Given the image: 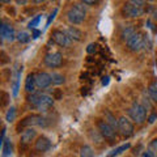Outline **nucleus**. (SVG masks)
<instances>
[{"label": "nucleus", "mask_w": 157, "mask_h": 157, "mask_svg": "<svg viewBox=\"0 0 157 157\" xmlns=\"http://www.w3.org/2000/svg\"><path fill=\"white\" fill-rule=\"evenodd\" d=\"M126 43H127V46H128V48L131 51H140V50H143L144 46H145V38L141 33L135 32L126 41Z\"/></svg>", "instance_id": "39448f33"}, {"label": "nucleus", "mask_w": 157, "mask_h": 157, "mask_svg": "<svg viewBox=\"0 0 157 157\" xmlns=\"http://www.w3.org/2000/svg\"><path fill=\"white\" fill-rule=\"evenodd\" d=\"M135 32H136V30H135V28H132V26L126 28V29H123V32H122V38H123L124 41H127V39H128Z\"/></svg>", "instance_id": "a878e982"}, {"label": "nucleus", "mask_w": 157, "mask_h": 157, "mask_svg": "<svg viewBox=\"0 0 157 157\" xmlns=\"http://www.w3.org/2000/svg\"><path fill=\"white\" fill-rule=\"evenodd\" d=\"M155 118H156V115H152V117L149 118V123H152V122H155Z\"/></svg>", "instance_id": "e433bc0d"}, {"label": "nucleus", "mask_w": 157, "mask_h": 157, "mask_svg": "<svg viewBox=\"0 0 157 157\" xmlns=\"http://www.w3.org/2000/svg\"><path fill=\"white\" fill-rule=\"evenodd\" d=\"M84 4H86V6H94V4L98 3V0H81Z\"/></svg>", "instance_id": "2f4dec72"}, {"label": "nucleus", "mask_w": 157, "mask_h": 157, "mask_svg": "<svg viewBox=\"0 0 157 157\" xmlns=\"http://www.w3.org/2000/svg\"><path fill=\"white\" fill-rule=\"evenodd\" d=\"M130 148H131V144H130V143H126V144H123V145L118 147V148L114 149L113 152H110V153L107 155V157H117V156H119L121 153H123V152L128 151Z\"/></svg>", "instance_id": "6ab92c4d"}, {"label": "nucleus", "mask_w": 157, "mask_h": 157, "mask_svg": "<svg viewBox=\"0 0 157 157\" xmlns=\"http://www.w3.org/2000/svg\"><path fill=\"white\" fill-rule=\"evenodd\" d=\"M43 63H45V66L48 67V68H58V67H60L62 63H63L62 52L52 51V52L46 54L45 59H43Z\"/></svg>", "instance_id": "0eeeda50"}, {"label": "nucleus", "mask_w": 157, "mask_h": 157, "mask_svg": "<svg viewBox=\"0 0 157 157\" xmlns=\"http://www.w3.org/2000/svg\"><path fill=\"white\" fill-rule=\"evenodd\" d=\"M37 137V131L33 128V127H28L21 132V140H20V144L21 145H30L32 141H34V139Z\"/></svg>", "instance_id": "ddd939ff"}, {"label": "nucleus", "mask_w": 157, "mask_h": 157, "mask_svg": "<svg viewBox=\"0 0 157 157\" xmlns=\"http://www.w3.org/2000/svg\"><path fill=\"white\" fill-rule=\"evenodd\" d=\"M122 13L124 14V17H130V18H136V17H140L143 14V8L136 6L134 3H126L123 8H122Z\"/></svg>", "instance_id": "6e6552de"}, {"label": "nucleus", "mask_w": 157, "mask_h": 157, "mask_svg": "<svg viewBox=\"0 0 157 157\" xmlns=\"http://www.w3.org/2000/svg\"><path fill=\"white\" fill-rule=\"evenodd\" d=\"M109 84V77H104V80H102V85H107Z\"/></svg>", "instance_id": "f704fd0d"}, {"label": "nucleus", "mask_w": 157, "mask_h": 157, "mask_svg": "<svg viewBox=\"0 0 157 157\" xmlns=\"http://www.w3.org/2000/svg\"><path fill=\"white\" fill-rule=\"evenodd\" d=\"M39 21H41V14H38V16L34 17V18L32 20V21L29 22L28 28H29V29H32V30H33V29H36V26H37L38 24H39Z\"/></svg>", "instance_id": "cd10ccee"}, {"label": "nucleus", "mask_w": 157, "mask_h": 157, "mask_svg": "<svg viewBox=\"0 0 157 157\" xmlns=\"http://www.w3.org/2000/svg\"><path fill=\"white\" fill-rule=\"evenodd\" d=\"M130 2L134 3V4H136V6H139V7H143L147 0H130Z\"/></svg>", "instance_id": "c756f323"}, {"label": "nucleus", "mask_w": 157, "mask_h": 157, "mask_svg": "<svg viewBox=\"0 0 157 157\" xmlns=\"http://www.w3.org/2000/svg\"><path fill=\"white\" fill-rule=\"evenodd\" d=\"M14 119H16V107L11 106V107L8 109L7 114H6V121L8 122V123H12Z\"/></svg>", "instance_id": "b1692460"}, {"label": "nucleus", "mask_w": 157, "mask_h": 157, "mask_svg": "<svg viewBox=\"0 0 157 157\" xmlns=\"http://www.w3.org/2000/svg\"><path fill=\"white\" fill-rule=\"evenodd\" d=\"M32 2L34 3V4H42L45 0H32Z\"/></svg>", "instance_id": "c9c22d12"}, {"label": "nucleus", "mask_w": 157, "mask_h": 157, "mask_svg": "<svg viewBox=\"0 0 157 157\" xmlns=\"http://www.w3.org/2000/svg\"><path fill=\"white\" fill-rule=\"evenodd\" d=\"M54 100H55L54 97L48 96V94H42V93H41L36 109L39 110V111H42V113L47 111L48 109H51V107L54 106Z\"/></svg>", "instance_id": "9d476101"}, {"label": "nucleus", "mask_w": 157, "mask_h": 157, "mask_svg": "<svg viewBox=\"0 0 157 157\" xmlns=\"http://www.w3.org/2000/svg\"><path fill=\"white\" fill-rule=\"evenodd\" d=\"M80 157H94V152H93V148L89 145H84L81 147L80 149Z\"/></svg>", "instance_id": "4be33fe9"}, {"label": "nucleus", "mask_w": 157, "mask_h": 157, "mask_svg": "<svg viewBox=\"0 0 157 157\" xmlns=\"http://www.w3.org/2000/svg\"><path fill=\"white\" fill-rule=\"evenodd\" d=\"M148 94L151 97V100H153L157 102V80L152 81L148 86Z\"/></svg>", "instance_id": "aec40b11"}, {"label": "nucleus", "mask_w": 157, "mask_h": 157, "mask_svg": "<svg viewBox=\"0 0 157 157\" xmlns=\"http://www.w3.org/2000/svg\"><path fill=\"white\" fill-rule=\"evenodd\" d=\"M37 81H36V75L34 73H29L25 78V90L29 94H33L37 90Z\"/></svg>", "instance_id": "2eb2a0df"}, {"label": "nucleus", "mask_w": 157, "mask_h": 157, "mask_svg": "<svg viewBox=\"0 0 157 157\" xmlns=\"http://www.w3.org/2000/svg\"><path fill=\"white\" fill-rule=\"evenodd\" d=\"M46 126V118L42 115H37V114H32L25 117L24 119L20 122L18 128H28V127H45Z\"/></svg>", "instance_id": "7ed1b4c3"}, {"label": "nucleus", "mask_w": 157, "mask_h": 157, "mask_svg": "<svg viewBox=\"0 0 157 157\" xmlns=\"http://www.w3.org/2000/svg\"><path fill=\"white\" fill-rule=\"evenodd\" d=\"M156 71H157V62H156Z\"/></svg>", "instance_id": "ea45409f"}, {"label": "nucleus", "mask_w": 157, "mask_h": 157, "mask_svg": "<svg viewBox=\"0 0 157 157\" xmlns=\"http://www.w3.org/2000/svg\"><path fill=\"white\" fill-rule=\"evenodd\" d=\"M13 155V144L11 139H6L2 143V157H12Z\"/></svg>", "instance_id": "dca6fc26"}, {"label": "nucleus", "mask_w": 157, "mask_h": 157, "mask_svg": "<svg viewBox=\"0 0 157 157\" xmlns=\"http://www.w3.org/2000/svg\"><path fill=\"white\" fill-rule=\"evenodd\" d=\"M86 11L82 4H73L67 12V20L72 25H78L85 20Z\"/></svg>", "instance_id": "f257e3e1"}, {"label": "nucleus", "mask_w": 157, "mask_h": 157, "mask_svg": "<svg viewBox=\"0 0 157 157\" xmlns=\"http://www.w3.org/2000/svg\"><path fill=\"white\" fill-rule=\"evenodd\" d=\"M128 115L135 123L141 124L147 119V107L139 102H135L128 109Z\"/></svg>", "instance_id": "f03ea898"}, {"label": "nucleus", "mask_w": 157, "mask_h": 157, "mask_svg": "<svg viewBox=\"0 0 157 157\" xmlns=\"http://www.w3.org/2000/svg\"><path fill=\"white\" fill-rule=\"evenodd\" d=\"M97 130L100 131V134L104 136V139L109 141H114L117 139V131L113 126H110L105 119H100L97 122Z\"/></svg>", "instance_id": "20e7f679"}, {"label": "nucleus", "mask_w": 157, "mask_h": 157, "mask_svg": "<svg viewBox=\"0 0 157 157\" xmlns=\"http://www.w3.org/2000/svg\"><path fill=\"white\" fill-rule=\"evenodd\" d=\"M105 121H106L110 126L114 127L115 130H118V121L115 119V117L113 115L110 111H105Z\"/></svg>", "instance_id": "412c9836"}, {"label": "nucleus", "mask_w": 157, "mask_h": 157, "mask_svg": "<svg viewBox=\"0 0 157 157\" xmlns=\"http://www.w3.org/2000/svg\"><path fill=\"white\" fill-rule=\"evenodd\" d=\"M16 39L21 43H28L29 41H30V36H29L26 32H20V33L16 34Z\"/></svg>", "instance_id": "393cba45"}, {"label": "nucleus", "mask_w": 157, "mask_h": 157, "mask_svg": "<svg viewBox=\"0 0 157 157\" xmlns=\"http://www.w3.org/2000/svg\"><path fill=\"white\" fill-rule=\"evenodd\" d=\"M33 34H32V38L33 39H37L39 36H41V30H37V29H33Z\"/></svg>", "instance_id": "7c9ffc66"}, {"label": "nucleus", "mask_w": 157, "mask_h": 157, "mask_svg": "<svg viewBox=\"0 0 157 157\" xmlns=\"http://www.w3.org/2000/svg\"><path fill=\"white\" fill-rule=\"evenodd\" d=\"M36 81H37V86L39 89H46V88H48L52 84L51 73H47V72L36 73Z\"/></svg>", "instance_id": "f8f14e48"}, {"label": "nucleus", "mask_w": 157, "mask_h": 157, "mask_svg": "<svg viewBox=\"0 0 157 157\" xmlns=\"http://www.w3.org/2000/svg\"><path fill=\"white\" fill-rule=\"evenodd\" d=\"M51 78H52V84L54 85H60V84H63V82L66 81L64 76L60 75V73H56V72L51 73Z\"/></svg>", "instance_id": "5701e85b"}, {"label": "nucleus", "mask_w": 157, "mask_h": 157, "mask_svg": "<svg viewBox=\"0 0 157 157\" xmlns=\"http://www.w3.org/2000/svg\"><path fill=\"white\" fill-rule=\"evenodd\" d=\"M50 148H51V141L46 136H39L36 140V143H34V149L37 152H41V153H45Z\"/></svg>", "instance_id": "4468645a"}, {"label": "nucleus", "mask_w": 157, "mask_h": 157, "mask_svg": "<svg viewBox=\"0 0 157 157\" xmlns=\"http://www.w3.org/2000/svg\"><path fill=\"white\" fill-rule=\"evenodd\" d=\"M147 149L151 151V153L155 157H157V137L151 141L149 145H148V148H147Z\"/></svg>", "instance_id": "bb28decb"}, {"label": "nucleus", "mask_w": 157, "mask_h": 157, "mask_svg": "<svg viewBox=\"0 0 157 157\" xmlns=\"http://www.w3.org/2000/svg\"><path fill=\"white\" fill-rule=\"evenodd\" d=\"M0 36H2L3 41H8V42H13L16 39V33H14L12 25L4 21L2 22V26H0Z\"/></svg>", "instance_id": "9b49d317"}, {"label": "nucleus", "mask_w": 157, "mask_h": 157, "mask_svg": "<svg viewBox=\"0 0 157 157\" xmlns=\"http://www.w3.org/2000/svg\"><path fill=\"white\" fill-rule=\"evenodd\" d=\"M21 72H22V67L17 70L16 75H14V78H13V82H12V85H13V96L14 97L18 94V85H20V77H21Z\"/></svg>", "instance_id": "a211bd4d"}, {"label": "nucleus", "mask_w": 157, "mask_h": 157, "mask_svg": "<svg viewBox=\"0 0 157 157\" xmlns=\"http://www.w3.org/2000/svg\"><path fill=\"white\" fill-rule=\"evenodd\" d=\"M51 41L55 42L56 45H59L60 47H67L71 45V41L72 39L68 37V34L66 32H62V30H54L51 33Z\"/></svg>", "instance_id": "1a4fd4ad"}, {"label": "nucleus", "mask_w": 157, "mask_h": 157, "mask_svg": "<svg viewBox=\"0 0 157 157\" xmlns=\"http://www.w3.org/2000/svg\"><path fill=\"white\" fill-rule=\"evenodd\" d=\"M2 3H4V4H7V3H11V0H0Z\"/></svg>", "instance_id": "4c0bfd02"}, {"label": "nucleus", "mask_w": 157, "mask_h": 157, "mask_svg": "<svg viewBox=\"0 0 157 157\" xmlns=\"http://www.w3.org/2000/svg\"><path fill=\"white\" fill-rule=\"evenodd\" d=\"M66 33L68 34V37H70L71 39H73V41H81V38H82V33L81 30H78L77 28L75 26H71V28H68Z\"/></svg>", "instance_id": "f3484780"}, {"label": "nucleus", "mask_w": 157, "mask_h": 157, "mask_svg": "<svg viewBox=\"0 0 157 157\" xmlns=\"http://www.w3.org/2000/svg\"><path fill=\"white\" fill-rule=\"evenodd\" d=\"M86 51L88 52H93V51H96V45H93V43H90V45L89 46H88V48H86Z\"/></svg>", "instance_id": "473e14b6"}, {"label": "nucleus", "mask_w": 157, "mask_h": 157, "mask_svg": "<svg viewBox=\"0 0 157 157\" xmlns=\"http://www.w3.org/2000/svg\"><path fill=\"white\" fill-rule=\"evenodd\" d=\"M16 3L18 4V6H25V4L28 3V0H16Z\"/></svg>", "instance_id": "72a5a7b5"}, {"label": "nucleus", "mask_w": 157, "mask_h": 157, "mask_svg": "<svg viewBox=\"0 0 157 157\" xmlns=\"http://www.w3.org/2000/svg\"><path fill=\"white\" fill-rule=\"evenodd\" d=\"M155 18H156V20H157V11H156V12H155Z\"/></svg>", "instance_id": "58836bf2"}, {"label": "nucleus", "mask_w": 157, "mask_h": 157, "mask_svg": "<svg viewBox=\"0 0 157 157\" xmlns=\"http://www.w3.org/2000/svg\"><path fill=\"white\" fill-rule=\"evenodd\" d=\"M118 131L124 137H130L134 135V124L132 122L126 117H121L118 119Z\"/></svg>", "instance_id": "423d86ee"}, {"label": "nucleus", "mask_w": 157, "mask_h": 157, "mask_svg": "<svg viewBox=\"0 0 157 157\" xmlns=\"http://www.w3.org/2000/svg\"><path fill=\"white\" fill-rule=\"evenodd\" d=\"M56 13H58V8L54 9V11L51 12V14L48 16V20H47V22H46V28H47V26H50V24L52 22V20L55 18V16H56Z\"/></svg>", "instance_id": "c85d7f7f"}]
</instances>
